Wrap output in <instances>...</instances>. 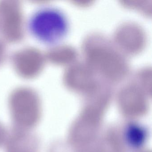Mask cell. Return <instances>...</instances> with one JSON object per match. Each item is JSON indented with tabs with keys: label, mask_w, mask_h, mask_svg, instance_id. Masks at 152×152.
Here are the masks:
<instances>
[{
	"label": "cell",
	"mask_w": 152,
	"mask_h": 152,
	"mask_svg": "<svg viewBox=\"0 0 152 152\" xmlns=\"http://www.w3.org/2000/svg\"><path fill=\"white\" fill-rule=\"evenodd\" d=\"M122 2L124 3L123 4V5L128 8L135 9L148 15L151 14V2L149 3L148 1H122Z\"/></svg>",
	"instance_id": "7"
},
{
	"label": "cell",
	"mask_w": 152,
	"mask_h": 152,
	"mask_svg": "<svg viewBox=\"0 0 152 152\" xmlns=\"http://www.w3.org/2000/svg\"><path fill=\"white\" fill-rule=\"evenodd\" d=\"M86 63L96 74L110 82L121 81L129 72L124 54L100 34H91L83 44Z\"/></svg>",
	"instance_id": "1"
},
{
	"label": "cell",
	"mask_w": 152,
	"mask_h": 152,
	"mask_svg": "<svg viewBox=\"0 0 152 152\" xmlns=\"http://www.w3.org/2000/svg\"><path fill=\"white\" fill-rule=\"evenodd\" d=\"M8 133L4 126L0 123V147L5 144Z\"/></svg>",
	"instance_id": "8"
},
{
	"label": "cell",
	"mask_w": 152,
	"mask_h": 152,
	"mask_svg": "<svg viewBox=\"0 0 152 152\" xmlns=\"http://www.w3.org/2000/svg\"><path fill=\"white\" fill-rule=\"evenodd\" d=\"M96 75L86 62L73 63L66 73L65 82L73 88H94L101 83L97 80Z\"/></svg>",
	"instance_id": "5"
},
{
	"label": "cell",
	"mask_w": 152,
	"mask_h": 152,
	"mask_svg": "<svg viewBox=\"0 0 152 152\" xmlns=\"http://www.w3.org/2000/svg\"><path fill=\"white\" fill-rule=\"evenodd\" d=\"M39 138L31 130L14 129L5 143L6 152H39Z\"/></svg>",
	"instance_id": "6"
},
{
	"label": "cell",
	"mask_w": 152,
	"mask_h": 152,
	"mask_svg": "<svg viewBox=\"0 0 152 152\" xmlns=\"http://www.w3.org/2000/svg\"><path fill=\"white\" fill-rule=\"evenodd\" d=\"M114 39L115 46L122 53L134 55L144 48L146 35L140 25L133 22H126L117 28Z\"/></svg>",
	"instance_id": "4"
},
{
	"label": "cell",
	"mask_w": 152,
	"mask_h": 152,
	"mask_svg": "<svg viewBox=\"0 0 152 152\" xmlns=\"http://www.w3.org/2000/svg\"><path fill=\"white\" fill-rule=\"evenodd\" d=\"M27 28L40 42L53 45L63 39L69 30L65 14L54 7H41L33 12L27 21Z\"/></svg>",
	"instance_id": "2"
},
{
	"label": "cell",
	"mask_w": 152,
	"mask_h": 152,
	"mask_svg": "<svg viewBox=\"0 0 152 152\" xmlns=\"http://www.w3.org/2000/svg\"><path fill=\"white\" fill-rule=\"evenodd\" d=\"M10 115L15 129L31 130L37 126L42 116V110L35 99L26 96H18L12 99Z\"/></svg>",
	"instance_id": "3"
}]
</instances>
